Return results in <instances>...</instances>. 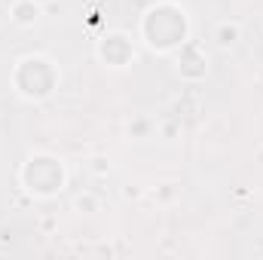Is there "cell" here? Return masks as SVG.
I'll return each mask as SVG.
<instances>
[{"instance_id":"4fadbf2b","label":"cell","mask_w":263,"mask_h":260,"mask_svg":"<svg viewBox=\"0 0 263 260\" xmlns=\"http://www.w3.org/2000/svg\"><path fill=\"white\" fill-rule=\"evenodd\" d=\"M141 196H144V190H141L138 184H129V187L123 190V199H126V202H135V199H141Z\"/></svg>"},{"instance_id":"ba28073f","label":"cell","mask_w":263,"mask_h":260,"mask_svg":"<svg viewBox=\"0 0 263 260\" xmlns=\"http://www.w3.org/2000/svg\"><path fill=\"white\" fill-rule=\"evenodd\" d=\"M150 199L159 205V208H172L181 202V184L178 181H159L153 190H150Z\"/></svg>"},{"instance_id":"30bf717a","label":"cell","mask_w":263,"mask_h":260,"mask_svg":"<svg viewBox=\"0 0 263 260\" xmlns=\"http://www.w3.org/2000/svg\"><path fill=\"white\" fill-rule=\"evenodd\" d=\"M73 211L77 214H95V211H101V199L92 193V190H83V193H77V199H73Z\"/></svg>"},{"instance_id":"8992f818","label":"cell","mask_w":263,"mask_h":260,"mask_svg":"<svg viewBox=\"0 0 263 260\" xmlns=\"http://www.w3.org/2000/svg\"><path fill=\"white\" fill-rule=\"evenodd\" d=\"M43 18V3L40 0H12L9 3V22L18 28H34Z\"/></svg>"},{"instance_id":"7c38bea8","label":"cell","mask_w":263,"mask_h":260,"mask_svg":"<svg viewBox=\"0 0 263 260\" xmlns=\"http://www.w3.org/2000/svg\"><path fill=\"white\" fill-rule=\"evenodd\" d=\"M156 132H159V135H162L165 141H172V138H175V135L181 132V126H178V123H162V126L156 123Z\"/></svg>"},{"instance_id":"52a82bcc","label":"cell","mask_w":263,"mask_h":260,"mask_svg":"<svg viewBox=\"0 0 263 260\" xmlns=\"http://www.w3.org/2000/svg\"><path fill=\"white\" fill-rule=\"evenodd\" d=\"M211 40L217 43V49H223V52H230L239 40H242V25L236 22V18H223V22H217L214 25V34H211Z\"/></svg>"},{"instance_id":"7a4b0ae2","label":"cell","mask_w":263,"mask_h":260,"mask_svg":"<svg viewBox=\"0 0 263 260\" xmlns=\"http://www.w3.org/2000/svg\"><path fill=\"white\" fill-rule=\"evenodd\" d=\"M9 83H12V92L28 101V104H43L49 101L59 86H62V67L52 55H43V52H28L22 59H15V65L9 70Z\"/></svg>"},{"instance_id":"277c9868","label":"cell","mask_w":263,"mask_h":260,"mask_svg":"<svg viewBox=\"0 0 263 260\" xmlns=\"http://www.w3.org/2000/svg\"><path fill=\"white\" fill-rule=\"evenodd\" d=\"M95 59L107 70H126L138 62V46L126 31H107L95 40Z\"/></svg>"},{"instance_id":"8fae6325","label":"cell","mask_w":263,"mask_h":260,"mask_svg":"<svg viewBox=\"0 0 263 260\" xmlns=\"http://www.w3.org/2000/svg\"><path fill=\"white\" fill-rule=\"evenodd\" d=\"M89 172H95V175H107V172H110V156H104V153L92 156V159H89Z\"/></svg>"},{"instance_id":"9c48e42d","label":"cell","mask_w":263,"mask_h":260,"mask_svg":"<svg viewBox=\"0 0 263 260\" xmlns=\"http://www.w3.org/2000/svg\"><path fill=\"white\" fill-rule=\"evenodd\" d=\"M126 132H129V138H135V141H147V138H153L156 123H153V117H147V114H135L129 120V126H126Z\"/></svg>"},{"instance_id":"6da1fadb","label":"cell","mask_w":263,"mask_h":260,"mask_svg":"<svg viewBox=\"0 0 263 260\" xmlns=\"http://www.w3.org/2000/svg\"><path fill=\"white\" fill-rule=\"evenodd\" d=\"M190 12L181 0H156L138 22V40L153 55H172L181 43L190 40Z\"/></svg>"},{"instance_id":"5b68a950","label":"cell","mask_w":263,"mask_h":260,"mask_svg":"<svg viewBox=\"0 0 263 260\" xmlns=\"http://www.w3.org/2000/svg\"><path fill=\"white\" fill-rule=\"evenodd\" d=\"M172 59H175V73L184 83H202L208 77V52H205V46L199 40H193V37L187 43H181L172 52Z\"/></svg>"},{"instance_id":"3957f363","label":"cell","mask_w":263,"mask_h":260,"mask_svg":"<svg viewBox=\"0 0 263 260\" xmlns=\"http://www.w3.org/2000/svg\"><path fill=\"white\" fill-rule=\"evenodd\" d=\"M18 187L31 199H55L67 187V165L52 150H34L18 165Z\"/></svg>"}]
</instances>
